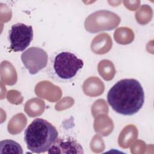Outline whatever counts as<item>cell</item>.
<instances>
[{"label":"cell","mask_w":154,"mask_h":154,"mask_svg":"<svg viewBox=\"0 0 154 154\" xmlns=\"http://www.w3.org/2000/svg\"><path fill=\"white\" fill-rule=\"evenodd\" d=\"M84 67V61L74 52L58 50L49 58L47 75L57 82L67 83L73 81Z\"/></svg>","instance_id":"cell-2"},{"label":"cell","mask_w":154,"mask_h":154,"mask_svg":"<svg viewBox=\"0 0 154 154\" xmlns=\"http://www.w3.org/2000/svg\"><path fill=\"white\" fill-rule=\"evenodd\" d=\"M145 99L143 88L140 82L133 78L117 81L108 91L107 101L117 113L132 116L142 108Z\"/></svg>","instance_id":"cell-1"},{"label":"cell","mask_w":154,"mask_h":154,"mask_svg":"<svg viewBox=\"0 0 154 154\" xmlns=\"http://www.w3.org/2000/svg\"><path fill=\"white\" fill-rule=\"evenodd\" d=\"M58 137L56 128L41 118L34 119L24 132V141L28 149L36 153L48 152Z\"/></svg>","instance_id":"cell-3"},{"label":"cell","mask_w":154,"mask_h":154,"mask_svg":"<svg viewBox=\"0 0 154 154\" xmlns=\"http://www.w3.org/2000/svg\"><path fill=\"white\" fill-rule=\"evenodd\" d=\"M0 153H23V150L21 146L16 141L12 140H4L0 143Z\"/></svg>","instance_id":"cell-7"},{"label":"cell","mask_w":154,"mask_h":154,"mask_svg":"<svg viewBox=\"0 0 154 154\" xmlns=\"http://www.w3.org/2000/svg\"><path fill=\"white\" fill-rule=\"evenodd\" d=\"M49 153H83L82 146L74 138H57L48 150Z\"/></svg>","instance_id":"cell-6"},{"label":"cell","mask_w":154,"mask_h":154,"mask_svg":"<svg viewBox=\"0 0 154 154\" xmlns=\"http://www.w3.org/2000/svg\"><path fill=\"white\" fill-rule=\"evenodd\" d=\"M32 39L33 29L31 25L16 23L11 26L8 31L10 49L14 52L23 51L29 46Z\"/></svg>","instance_id":"cell-4"},{"label":"cell","mask_w":154,"mask_h":154,"mask_svg":"<svg viewBox=\"0 0 154 154\" xmlns=\"http://www.w3.org/2000/svg\"><path fill=\"white\" fill-rule=\"evenodd\" d=\"M21 60L25 68L31 75L37 74L46 67L48 63L47 52L41 48L32 46L21 54Z\"/></svg>","instance_id":"cell-5"}]
</instances>
